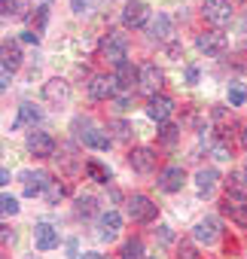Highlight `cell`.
Masks as SVG:
<instances>
[{"mask_svg":"<svg viewBox=\"0 0 247 259\" xmlns=\"http://www.w3.org/2000/svg\"><path fill=\"white\" fill-rule=\"evenodd\" d=\"M98 52H101L104 61H110V64L119 67L122 61L129 58V37H126V34H107V37L101 40Z\"/></svg>","mask_w":247,"mask_h":259,"instance_id":"1","label":"cell"},{"mask_svg":"<svg viewBox=\"0 0 247 259\" xmlns=\"http://www.w3.org/2000/svg\"><path fill=\"white\" fill-rule=\"evenodd\" d=\"M201 16H204V22L214 25V28L229 25V22H232V0H204Z\"/></svg>","mask_w":247,"mask_h":259,"instance_id":"2","label":"cell"},{"mask_svg":"<svg viewBox=\"0 0 247 259\" xmlns=\"http://www.w3.org/2000/svg\"><path fill=\"white\" fill-rule=\"evenodd\" d=\"M116 92H119L116 73H98V76H92V82H89V95H92L95 101H107V98H116Z\"/></svg>","mask_w":247,"mask_h":259,"instance_id":"3","label":"cell"},{"mask_svg":"<svg viewBox=\"0 0 247 259\" xmlns=\"http://www.w3.org/2000/svg\"><path fill=\"white\" fill-rule=\"evenodd\" d=\"M156 213H159V207H156L147 195H132V198H129V217H132L135 223H153Z\"/></svg>","mask_w":247,"mask_h":259,"instance_id":"4","label":"cell"},{"mask_svg":"<svg viewBox=\"0 0 247 259\" xmlns=\"http://www.w3.org/2000/svg\"><path fill=\"white\" fill-rule=\"evenodd\" d=\"M162 82H165V73L150 61V64H144L141 67V76H138V85H141V92L144 95H159V89H162Z\"/></svg>","mask_w":247,"mask_h":259,"instance_id":"5","label":"cell"},{"mask_svg":"<svg viewBox=\"0 0 247 259\" xmlns=\"http://www.w3.org/2000/svg\"><path fill=\"white\" fill-rule=\"evenodd\" d=\"M195 46H198L204 55H223V52L229 49V40H226V34H220V31H204V34L195 37Z\"/></svg>","mask_w":247,"mask_h":259,"instance_id":"6","label":"cell"},{"mask_svg":"<svg viewBox=\"0 0 247 259\" xmlns=\"http://www.w3.org/2000/svg\"><path fill=\"white\" fill-rule=\"evenodd\" d=\"M25 144H28V153L37 156V159H49L55 153V138L46 135V132H31Z\"/></svg>","mask_w":247,"mask_h":259,"instance_id":"7","label":"cell"},{"mask_svg":"<svg viewBox=\"0 0 247 259\" xmlns=\"http://www.w3.org/2000/svg\"><path fill=\"white\" fill-rule=\"evenodd\" d=\"M147 19H150V7L144 0H132V4H126V10H122V25L126 28H144Z\"/></svg>","mask_w":247,"mask_h":259,"instance_id":"8","label":"cell"},{"mask_svg":"<svg viewBox=\"0 0 247 259\" xmlns=\"http://www.w3.org/2000/svg\"><path fill=\"white\" fill-rule=\"evenodd\" d=\"M171 113H174V101H171V98H165V95H153V98L147 101V116H150L153 122L165 125V122L171 119Z\"/></svg>","mask_w":247,"mask_h":259,"instance_id":"9","label":"cell"},{"mask_svg":"<svg viewBox=\"0 0 247 259\" xmlns=\"http://www.w3.org/2000/svg\"><path fill=\"white\" fill-rule=\"evenodd\" d=\"M129 165H132V171H138V174H153V171H156V153H153L150 147H138V150L129 153Z\"/></svg>","mask_w":247,"mask_h":259,"instance_id":"10","label":"cell"},{"mask_svg":"<svg viewBox=\"0 0 247 259\" xmlns=\"http://www.w3.org/2000/svg\"><path fill=\"white\" fill-rule=\"evenodd\" d=\"M183 183H186V171H183L180 165H168V168L162 171V177H159V189H162V192H180Z\"/></svg>","mask_w":247,"mask_h":259,"instance_id":"11","label":"cell"},{"mask_svg":"<svg viewBox=\"0 0 247 259\" xmlns=\"http://www.w3.org/2000/svg\"><path fill=\"white\" fill-rule=\"evenodd\" d=\"M192 238L198 241V244H214L217 238H220V223L214 220V217H204V220H198L195 223V229H192Z\"/></svg>","mask_w":247,"mask_h":259,"instance_id":"12","label":"cell"},{"mask_svg":"<svg viewBox=\"0 0 247 259\" xmlns=\"http://www.w3.org/2000/svg\"><path fill=\"white\" fill-rule=\"evenodd\" d=\"M34 247H37L40 253L58 247V232H55L49 223H37V226H34Z\"/></svg>","mask_w":247,"mask_h":259,"instance_id":"13","label":"cell"},{"mask_svg":"<svg viewBox=\"0 0 247 259\" xmlns=\"http://www.w3.org/2000/svg\"><path fill=\"white\" fill-rule=\"evenodd\" d=\"M43 98L52 101V104H67V101H70V85L55 76V79H49V82L43 85Z\"/></svg>","mask_w":247,"mask_h":259,"instance_id":"14","label":"cell"},{"mask_svg":"<svg viewBox=\"0 0 247 259\" xmlns=\"http://www.w3.org/2000/svg\"><path fill=\"white\" fill-rule=\"evenodd\" d=\"M223 210L229 213V220H235L241 229H247V198H223Z\"/></svg>","mask_w":247,"mask_h":259,"instance_id":"15","label":"cell"},{"mask_svg":"<svg viewBox=\"0 0 247 259\" xmlns=\"http://www.w3.org/2000/svg\"><path fill=\"white\" fill-rule=\"evenodd\" d=\"M76 138L86 147H95V150H107L110 147V135L101 132V128H95V125H86V132H76Z\"/></svg>","mask_w":247,"mask_h":259,"instance_id":"16","label":"cell"},{"mask_svg":"<svg viewBox=\"0 0 247 259\" xmlns=\"http://www.w3.org/2000/svg\"><path fill=\"white\" fill-rule=\"evenodd\" d=\"M22 186H25V195H40V192H46V186H49V177L46 174H31V171H25L22 174Z\"/></svg>","mask_w":247,"mask_h":259,"instance_id":"17","label":"cell"},{"mask_svg":"<svg viewBox=\"0 0 247 259\" xmlns=\"http://www.w3.org/2000/svg\"><path fill=\"white\" fill-rule=\"evenodd\" d=\"M98 229H101V238H116L119 229H122V217H119L116 210H107V213H101Z\"/></svg>","mask_w":247,"mask_h":259,"instance_id":"18","label":"cell"},{"mask_svg":"<svg viewBox=\"0 0 247 259\" xmlns=\"http://www.w3.org/2000/svg\"><path fill=\"white\" fill-rule=\"evenodd\" d=\"M147 31H150L153 37H159V40H168V37L174 34V25H171V19H168L165 13H156V19H150Z\"/></svg>","mask_w":247,"mask_h":259,"instance_id":"19","label":"cell"},{"mask_svg":"<svg viewBox=\"0 0 247 259\" xmlns=\"http://www.w3.org/2000/svg\"><path fill=\"white\" fill-rule=\"evenodd\" d=\"M217 171L214 168H201V171H195V189H198V195H211L214 192V186H217Z\"/></svg>","mask_w":247,"mask_h":259,"instance_id":"20","label":"cell"},{"mask_svg":"<svg viewBox=\"0 0 247 259\" xmlns=\"http://www.w3.org/2000/svg\"><path fill=\"white\" fill-rule=\"evenodd\" d=\"M138 76H141V70H135L129 61H122V64L116 67V82H119V92H129V89H132V82H138Z\"/></svg>","mask_w":247,"mask_h":259,"instance_id":"21","label":"cell"},{"mask_svg":"<svg viewBox=\"0 0 247 259\" xmlns=\"http://www.w3.org/2000/svg\"><path fill=\"white\" fill-rule=\"evenodd\" d=\"M226 195H229V198H247V177H244V174H229V180H226Z\"/></svg>","mask_w":247,"mask_h":259,"instance_id":"22","label":"cell"},{"mask_svg":"<svg viewBox=\"0 0 247 259\" xmlns=\"http://www.w3.org/2000/svg\"><path fill=\"white\" fill-rule=\"evenodd\" d=\"M40 119V110L34 107V104H22L19 107V119L13 122V128H22V125H34Z\"/></svg>","mask_w":247,"mask_h":259,"instance_id":"23","label":"cell"},{"mask_svg":"<svg viewBox=\"0 0 247 259\" xmlns=\"http://www.w3.org/2000/svg\"><path fill=\"white\" fill-rule=\"evenodd\" d=\"M122 259H144V244L141 238H132L122 244Z\"/></svg>","mask_w":247,"mask_h":259,"instance_id":"24","label":"cell"},{"mask_svg":"<svg viewBox=\"0 0 247 259\" xmlns=\"http://www.w3.org/2000/svg\"><path fill=\"white\" fill-rule=\"evenodd\" d=\"M244 101H247V85L244 82H229V104L241 107Z\"/></svg>","mask_w":247,"mask_h":259,"instance_id":"25","label":"cell"},{"mask_svg":"<svg viewBox=\"0 0 247 259\" xmlns=\"http://www.w3.org/2000/svg\"><path fill=\"white\" fill-rule=\"evenodd\" d=\"M19 61H22V55H19V49H16V43H4V67H19Z\"/></svg>","mask_w":247,"mask_h":259,"instance_id":"26","label":"cell"},{"mask_svg":"<svg viewBox=\"0 0 247 259\" xmlns=\"http://www.w3.org/2000/svg\"><path fill=\"white\" fill-rule=\"evenodd\" d=\"M177 138H180V128L165 122V125H162V135H159V141H162L165 147H174V144H177Z\"/></svg>","mask_w":247,"mask_h":259,"instance_id":"27","label":"cell"},{"mask_svg":"<svg viewBox=\"0 0 247 259\" xmlns=\"http://www.w3.org/2000/svg\"><path fill=\"white\" fill-rule=\"evenodd\" d=\"M86 174H89L92 180H98V183H107V180H110V171H107L104 165H98V162H89V165H86Z\"/></svg>","mask_w":247,"mask_h":259,"instance_id":"28","label":"cell"},{"mask_svg":"<svg viewBox=\"0 0 247 259\" xmlns=\"http://www.w3.org/2000/svg\"><path fill=\"white\" fill-rule=\"evenodd\" d=\"M0 210H4V217H16L19 213V201L10 192H4V198H0Z\"/></svg>","mask_w":247,"mask_h":259,"instance_id":"29","label":"cell"},{"mask_svg":"<svg viewBox=\"0 0 247 259\" xmlns=\"http://www.w3.org/2000/svg\"><path fill=\"white\" fill-rule=\"evenodd\" d=\"M76 213H79V217H92V213H95V198H92V195L76 198Z\"/></svg>","mask_w":247,"mask_h":259,"instance_id":"30","label":"cell"},{"mask_svg":"<svg viewBox=\"0 0 247 259\" xmlns=\"http://www.w3.org/2000/svg\"><path fill=\"white\" fill-rule=\"evenodd\" d=\"M211 153H214V159H217V162H229V159H232V150H229V144H223V141H220V144H214V150H211Z\"/></svg>","mask_w":247,"mask_h":259,"instance_id":"31","label":"cell"},{"mask_svg":"<svg viewBox=\"0 0 247 259\" xmlns=\"http://www.w3.org/2000/svg\"><path fill=\"white\" fill-rule=\"evenodd\" d=\"M61 195H64V189H61V183H55V180H49V186H46V201H52V204H55V201H58Z\"/></svg>","mask_w":247,"mask_h":259,"instance_id":"32","label":"cell"},{"mask_svg":"<svg viewBox=\"0 0 247 259\" xmlns=\"http://www.w3.org/2000/svg\"><path fill=\"white\" fill-rule=\"evenodd\" d=\"M177 259H198V253H195V247H192V244H180Z\"/></svg>","mask_w":247,"mask_h":259,"instance_id":"33","label":"cell"},{"mask_svg":"<svg viewBox=\"0 0 247 259\" xmlns=\"http://www.w3.org/2000/svg\"><path fill=\"white\" fill-rule=\"evenodd\" d=\"M0 7H4V16H7V19L19 13V4H16V0H0Z\"/></svg>","mask_w":247,"mask_h":259,"instance_id":"34","label":"cell"},{"mask_svg":"<svg viewBox=\"0 0 247 259\" xmlns=\"http://www.w3.org/2000/svg\"><path fill=\"white\" fill-rule=\"evenodd\" d=\"M10 82H13V70L10 67H0V85H4V92L10 89Z\"/></svg>","mask_w":247,"mask_h":259,"instance_id":"35","label":"cell"},{"mask_svg":"<svg viewBox=\"0 0 247 259\" xmlns=\"http://www.w3.org/2000/svg\"><path fill=\"white\" fill-rule=\"evenodd\" d=\"M159 241H162V244H171V241H174L171 226H159Z\"/></svg>","mask_w":247,"mask_h":259,"instance_id":"36","label":"cell"},{"mask_svg":"<svg viewBox=\"0 0 247 259\" xmlns=\"http://www.w3.org/2000/svg\"><path fill=\"white\" fill-rule=\"evenodd\" d=\"M113 125H116V135H119V138H129V132H132V128H129L126 122H113Z\"/></svg>","mask_w":247,"mask_h":259,"instance_id":"37","label":"cell"},{"mask_svg":"<svg viewBox=\"0 0 247 259\" xmlns=\"http://www.w3.org/2000/svg\"><path fill=\"white\" fill-rule=\"evenodd\" d=\"M86 7H89V0H70V10L73 13H83Z\"/></svg>","mask_w":247,"mask_h":259,"instance_id":"38","label":"cell"},{"mask_svg":"<svg viewBox=\"0 0 247 259\" xmlns=\"http://www.w3.org/2000/svg\"><path fill=\"white\" fill-rule=\"evenodd\" d=\"M22 40H25V43H40V37H37L34 31H25V34H22Z\"/></svg>","mask_w":247,"mask_h":259,"instance_id":"39","label":"cell"},{"mask_svg":"<svg viewBox=\"0 0 247 259\" xmlns=\"http://www.w3.org/2000/svg\"><path fill=\"white\" fill-rule=\"evenodd\" d=\"M186 79H189V82H198V70H195V67H189V70H186Z\"/></svg>","mask_w":247,"mask_h":259,"instance_id":"40","label":"cell"},{"mask_svg":"<svg viewBox=\"0 0 247 259\" xmlns=\"http://www.w3.org/2000/svg\"><path fill=\"white\" fill-rule=\"evenodd\" d=\"M83 259H107V256H101V253H86Z\"/></svg>","mask_w":247,"mask_h":259,"instance_id":"41","label":"cell"},{"mask_svg":"<svg viewBox=\"0 0 247 259\" xmlns=\"http://www.w3.org/2000/svg\"><path fill=\"white\" fill-rule=\"evenodd\" d=\"M241 147H247V125H244V132H241Z\"/></svg>","mask_w":247,"mask_h":259,"instance_id":"42","label":"cell"},{"mask_svg":"<svg viewBox=\"0 0 247 259\" xmlns=\"http://www.w3.org/2000/svg\"><path fill=\"white\" fill-rule=\"evenodd\" d=\"M241 34H247V16L241 19Z\"/></svg>","mask_w":247,"mask_h":259,"instance_id":"43","label":"cell"},{"mask_svg":"<svg viewBox=\"0 0 247 259\" xmlns=\"http://www.w3.org/2000/svg\"><path fill=\"white\" fill-rule=\"evenodd\" d=\"M144 259H153V256H144Z\"/></svg>","mask_w":247,"mask_h":259,"instance_id":"44","label":"cell"},{"mask_svg":"<svg viewBox=\"0 0 247 259\" xmlns=\"http://www.w3.org/2000/svg\"><path fill=\"white\" fill-rule=\"evenodd\" d=\"M244 171H247V165H244Z\"/></svg>","mask_w":247,"mask_h":259,"instance_id":"45","label":"cell"}]
</instances>
